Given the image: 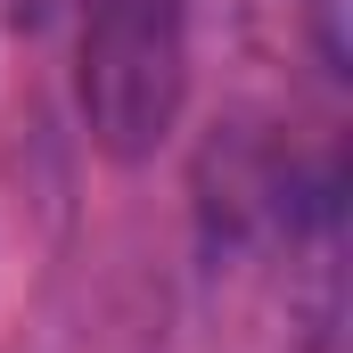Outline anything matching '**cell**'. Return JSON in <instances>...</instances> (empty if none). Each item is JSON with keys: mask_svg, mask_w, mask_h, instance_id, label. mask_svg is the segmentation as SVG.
<instances>
[{"mask_svg": "<svg viewBox=\"0 0 353 353\" xmlns=\"http://www.w3.org/2000/svg\"><path fill=\"white\" fill-rule=\"evenodd\" d=\"M205 271L230 304L288 329V353H329L337 337V173L304 165L263 132H230L197 173Z\"/></svg>", "mask_w": 353, "mask_h": 353, "instance_id": "1", "label": "cell"}, {"mask_svg": "<svg viewBox=\"0 0 353 353\" xmlns=\"http://www.w3.org/2000/svg\"><path fill=\"white\" fill-rule=\"evenodd\" d=\"M83 123L132 165L173 140L189 107V0H83Z\"/></svg>", "mask_w": 353, "mask_h": 353, "instance_id": "2", "label": "cell"}, {"mask_svg": "<svg viewBox=\"0 0 353 353\" xmlns=\"http://www.w3.org/2000/svg\"><path fill=\"white\" fill-rule=\"evenodd\" d=\"M17 8H50V0H17Z\"/></svg>", "mask_w": 353, "mask_h": 353, "instance_id": "3", "label": "cell"}]
</instances>
